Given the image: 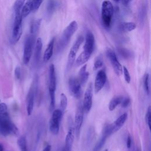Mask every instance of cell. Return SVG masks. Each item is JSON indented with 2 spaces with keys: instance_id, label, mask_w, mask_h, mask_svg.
Returning a JSON list of instances; mask_svg holds the SVG:
<instances>
[{
  "instance_id": "27",
  "label": "cell",
  "mask_w": 151,
  "mask_h": 151,
  "mask_svg": "<svg viewBox=\"0 0 151 151\" xmlns=\"http://www.w3.org/2000/svg\"><path fill=\"white\" fill-rule=\"evenodd\" d=\"M41 19H37V20H34L32 21V22L31 24V27H30V32L32 34H34L37 32L38 31L40 24H41Z\"/></svg>"
},
{
  "instance_id": "8",
  "label": "cell",
  "mask_w": 151,
  "mask_h": 151,
  "mask_svg": "<svg viewBox=\"0 0 151 151\" xmlns=\"http://www.w3.org/2000/svg\"><path fill=\"white\" fill-rule=\"evenodd\" d=\"M106 54L116 74L118 76L122 75L123 73V67L119 63L114 51L110 48H108L107 50Z\"/></svg>"
},
{
  "instance_id": "3",
  "label": "cell",
  "mask_w": 151,
  "mask_h": 151,
  "mask_svg": "<svg viewBox=\"0 0 151 151\" xmlns=\"http://www.w3.org/2000/svg\"><path fill=\"white\" fill-rule=\"evenodd\" d=\"M22 17L21 16V12L15 13L12 35V42L14 44L19 40L22 35Z\"/></svg>"
},
{
  "instance_id": "11",
  "label": "cell",
  "mask_w": 151,
  "mask_h": 151,
  "mask_svg": "<svg viewBox=\"0 0 151 151\" xmlns=\"http://www.w3.org/2000/svg\"><path fill=\"white\" fill-rule=\"evenodd\" d=\"M78 29V24L77 21H73L64 29L63 34L62 40L63 42H68L71 37Z\"/></svg>"
},
{
  "instance_id": "26",
  "label": "cell",
  "mask_w": 151,
  "mask_h": 151,
  "mask_svg": "<svg viewBox=\"0 0 151 151\" xmlns=\"http://www.w3.org/2000/svg\"><path fill=\"white\" fill-rule=\"evenodd\" d=\"M67 96L64 94L61 93L60 94V110L62 112L64 111L67 108Z\"/></svg>"
},
{
  "instance_id": "21",
  "label": "cell",
  "mask_w": 151,
  "mask_h": 151,
  "mask_svg": "<svg viewBox=\"0 0 151 151\" xmlns=\"http://www.w3.org/2000/svg\"><path fill=\"white\" fill-rule=\"evenodd\" d=\"M91 56V54L85 52V51H83L77 57V58L75 62V64L76 66H80L81 65H83L84 64H85L90 58Z\"/></svg>"
},
{
  "instance_id": "6",
  "label": "cell",
  "mask_w": 151,
  "mask_h": 151,
  "mask_svg": "<svg viewBox=\"0 0 151 151\" xmlns=\"http://www.w3.org/2000/svg\"><path fill=\"white\" fill-rule=\"evenodd\" d=\"M84 41V37L83 36H80L77 38L74 44L73 45L72 47L71 48L68 55V62H67V68L70 69L71 68L72 65L74 63L76 56L77 53V51L79 50V48L81 44Z\"/></svg>"
},
{
  "instance_id": "29",
  "label": "cell",
  "mask_w": 151,
  "mask_h": 151,
  "mask_svg": "<svg viewBox=\"0 0 151 151\" xmlns=\"http://www.w3.org/2000/svg\"><path fill=\"white\" fill-rule=\"evenodd\" d=\"M25 1V0H16V1L14 3V9L15 11V13L21 12V10L24 4Z\"/></svg>"
},
{
  "instance_id": "7",
  "label": "cell",
  "mask_w": 151,
  "mask_h": 151,
  "mask_svg": "<svg viewBox=\"0 0 151 151\" xmlns=\"http://www.w3.org/2000/svg\"><path fill=\"white\" fill-rule=\"evenodd\" d=\"M93 87L91 83H90L84 94L83 101L82 103L84 111L88 113L91 110L93 103Z\"/></svg>"
},
{
  "instance_id": "14",
  "label": "cell",
  "mask_w": 151,
  "mask_h": 151,
  "mask_svg": "<svg viewBox=\"0 0 151 151\" xmlns=\"http://www.w3.org/2000/svg\"><path fill=\"white\" fill-rule=\"evenodd\" d=\"M34 87L31 86L28 91L26 99V107L27 114L28 116H30L32 113L34 104Z\"/></svg>"
},
{
  "instance_id": "34",
  "label": "cell",
  "mask_w": 151,
  "mask_h": 151,
  "mask_svg": "<svg viewBox=\"0 0 151 151\" xmlns=\"http://www.w3.org/2000/svg\"><path fill=\"white\" fill-rule=\"evenodd\" d=\"M103 60L100 58H98L96 60L95 62L94 63V65H93V70H96L100 68H101L103 65Z\"/></svg>"
},
{
  "instance_id": "37",
  "label": "cell",
  "mask_w": 151,
  "mask_h": 151,
  "mask_svg": "<svg viewBox=\"0 0 151 151\" xmlns=\"http://www.w3.org/2000/svg\"><path fill=\"white\" fill-rule=\"evenodd\" d=\"M131 144H132V139H131L130 136L129 135L127 138V141H126V146H127V147L128 149L130 148Z\"/></svg>"
},
{
  "instance_id": "16",
  "label": "cell",
  "mask_w": 151,
  "mask_h": 151,
  "mask_svg": "<svg viewBox=\"0 0 151 151\" xmlns=\"http://www.w3.org/2000/svg\"><path fill=\"white\" fill-rule=\"evenodd\" d=\"M56 76L55 72V67L51 64L49 67V92H55L56 89Z\"/></svg>"
},
{
  "instance_id": "13",
  "label": "cell",
  "mask_w": 151,
  "mask_h": 151,
  "mask_svg": "<svg viewBox=\"0 0 151 151\" xmlns=\"http://www.w3.org/2000/svg\"><path fill=\"white\" fill-rule=\"evenodd\" d=\"M94 37L91 32L88 31L86 36V41L83 47V51L91 55L94 50Z\"/></svg>"
},
{
  "instance_id": "33",
  "label": "cell",
  "mask_w": 151,
  "mask_h": 151,
  "mask_svg": "<svg viewBox=\"0 0 151 151\" xmlns=\"http://www.w3.org/2000/svg\"><path fill=\"white\" fill-rule=\"evenodd\" d=\"M123 73L124 74V80H125L126 82L127 83H130V74H129V72L127 68L125 66L123 67Z\"/></svg>"
},
{
  "instance_id": "31",
  "label": "cell",
  "mask_w": 151,
  "mask_h": 151,
  "mask_svg": "<svg viewBox=\"0 0 151 151\" xmlns=\"http://www.w3.org/2000/svg\"><path fill=\"white\" fill-rule=\"evenodd\" d=\"M145 120H146V123L147 125L148 126V127L149 129H150V122H151V108L150 106L148 107L146 114V117H145Z\"/></svg>"
},
{
  "instance_id": "2",
  "label": "cell",
  "mask_w": 151,
  "mask_h": 151,
  "mask_svg": "<svg viewBox=\"0 0 151 151\" xmlns=\"http://www.w3.org/2000/svg\"><path fill=\"white\" fill-rule=\"evenodd\" d=\"M113 15V6L109 0H105L101 5V19L104 25L108 28L110 26Z\"/></svg>"
},
{
  "instance_id": "25",
  "label": "cell",
  "mask_w": 151,
  "mask_h": 151,
  "mask_svg": "<svg viewBox=\"0 0 151 151\" xmlns=\"http://www.w3.org/2000/svg\"><path fill=\"white\" fill-rule=\"evenodd\" d=\"M17 144L21 151H28L27 140L25 136H21L19 137L17 140Z\"/></svg>"
},
{
  "instance_id": "41",
  "label": "cell",
  "mask_w": 151,
  "mask_h": 151,
  "mask_svg": "<svg viewBox=\"0 0 151 151\" xmlns=\"http://www.w3.org/2000/svg\"><path fill=\"white\" fill-rule=\"evenodd\" d=\"M104 151H107V149H105Z\"/></svg>"
},
{
  "instance_id": "24",
  "label": "cell",
  "mask_w": 151,
  "mask_h": 151,
  "mask_svg": "<svg viewBox=\"0 0 151 151\" xmlns=\"http://www.w3.org/2000/svg\"><path fill=\"white\" fill-rule=\"evenodd\" d=\"M120 28L122 30L126 32L132 31L136 28V25L132 22H123L121 23Z\"/></svg>"
},
{
  "instance_id": "1",
  "label": "cell",
  "mask_w": 151,
  "mask_h": 151,
  "mask_svg": "<svg viewBox=\"0 0 151 151\" xmlns=\"http://www.w3.org/2000/svg\"><path fill=\"white\" fill-rule=\"evenodd\" d=\"M0 133L5 136L18 134V129L11 121L7 106L4 103H0Z\"/></svg>"
},
{
  "instance_id": "32",
  "label": "cell",
  "mask_w": 151,
  "mask_h": 151,
  "mask_svg": "<svg viewBox=\"0 0 151 151\" xmlns=\"http://www.w3.org/2000/svg\"><path fill=\"white\" fill-rule=\"evenodd\" d=\"M42 2H43V0H32V11H37L39 9Z\"/></svg>"
},
{
  "instance_id": "18",
  "label": "cell",
  "mask_w": 151,
  "mask_h": 151,
  "mask_svg": "<svg viewBox=\"0 0 151 151\" xmlns=\"http://www.w3.org/2000/svg\"><path fill=\"white\" fill-rule=\"evenodd\" d=\"M55 38H53L48 43L43 55V60L44 62H47L50 60L53 54V49L54 45Z\"/></svg>"
},
{
  "instance_id": "28",
  "label": "cell",
  "mask_w": 151,
  "mask_h": 151,
  "mask_svg": "<svg viewBox=\"0 0 151 151\" xmlns=\"http://www.w3.org/2000/svg\"><path fill=\"white\" fill-rule=\"evenodd\" d=\"M108 137L107 136L103 134L101 138L100 139V140L98 142V143L96 144L95 147L94 148V151H99L100 150V149L103 147V146L104 145L106 139Z\"/></svg>"
},
{
  "instance_id": "9",
  "label": "cell",
  "mask_w": 151,
  "mask_h": 151,
  "mask_svg": "<svg viewBox=\"0 0 151 151\" xmlns=\"http://www.w3.org/2000/svg\"><path fill=\"white\" fill-rule=\"evenodd\" d=\"M68 88L70 94L76 99L80 98L81 94V84L77 77H70L68 80Z\"/></svg>"
},
{
  "instance_id": "42",
  "label": "cell",
  "mask_w": 151,
  "mask_h": 151,
  "mask_svg": "<svg viewBox=\"0 0 151 151\" xmlns=\"http://www.w3.org/2000/svg\"><path fill=\"white\" fill-rule=\"evenodd\" d=\"M129 1H130H130H132V0H129Z\"/></svg>"
},
{
  "instance_id": "19",
  "label": "cell",
  "mask_w": 151,
  "mask_h": 151,
  "mask_svg": "<svg viewBox=\"0 0 151 151\" xmlns=\"http://www.w3.org/2000/svg\"><path fill=\"white\" fill-rule=\"evenodd\" d=\"M86 68H87V65L85 64L80 68L78 72L77 78L81 85L86 83L88 78L89 74H88V72L87 71Z\"/></svg>"
},
{
  "instance_id": "22",
  "label": "cell",
  "mask_w": 151,
  "mask_h": 151,
  "mask_svg": "<svg viewBox=\"0 0 151 151\" xmlns=\"http://www.w3.org/2000/svg\"><path fill=\"white\" fill-rule=\"evenodd\" d=\"M42 47V40L41 38H38L35 42V52H34V59L37 63L39 61L40 58Z\"/></svg>"
},
{
  "instance_id": "12",
  "label": "cell",
  "mask_w": 151,
  "mask_h": 151,
  "mask_svg": "<svg viewBox=\"0 0 151 151\" xmlns=\"http://www.w3.org/2000/svg\"><path fill=\"white\" fill-rule=\"evenodd\" d=\"M107 80V76L104 70H100L97 73L95 81L94 90L96 93L99 92L104 87Z\"/></svg>"
},
{
  "instance_id": "30",
  "label": "cell",
  "mask_w": 151,
  "mask_h": 151,
  "mask_svg": "<svg viewBox=\"0 0 151 151\" xmlns=\"http://www.w3.org/2000/svg\"><path fill=\"white\" fill-rule=\"evenodd\" d=\"M143 86L145 91L147 94H149L150 88H149V76L148 73H145L143 77Z\"/></svg>"
},
{
  "instance_id": "17",
  "label": "cell",
  "mask_w": 151,
  "mask_h": 151,
  "mask_svg": "<svg viewBox=\"0 0 151 151\" xmlns=\"http://www.w3.org/2000/svg\"><path fill=\"white\" fill-rule=\"evenodd\" d=\"M127 118V113H123L120 117H119L112 124H111L112 133H114L118 131L124 124Z\"/></svg>"
},
{
  "instance_id": "38",
  "label": "cell",
  "mask_w": 151,
  "mask_h": 151,
  "mask_svg": "<svg viewBox=\"0 0 151 151\" xmlns=\"http://www.w3.org/2000/svg\"><path fill=\"white\" fill-rule=\"evenodd\" d=\"M51 146L48 145L45 147V148L43 149L42 151H51Z\"/></svg>"
},
{
  "instance_id": "4",
  "label": "cell",
  "mask_w": 151,
  "mask_h": 151,
  "mask_svg": "<svg viewBox=\"0 0 151 151\" xmlns=\"http://www.w3.org/2000/svg\"><path fill=\"white\" fill-rule=\"evenodd\" d=\"M63 112L60 109L54 110L52 117L50 120L49 128L51 133L53 134H57L59 132L60 122L62 117Z\"/></svg>"
},
{
  "instance_id": "20",
  "label": "cell",
  "mask_w": 151,
  "mask_h": 151,
  "mask_svg": "<svg viewBox=\"0 0 151 151\" xmlns=\"http://www.w3.org/2000/svg\"><path fill=\"white\" fill-rule=\"evenodd\" d=\"M32 11V0H28L25 4H24L21 10V14L22 18L27 17L30 12Z\"/></svg>"
},
{
  "instance_id": "39",
  "label": "cell",
  "mask_w": 151,
  "mask_h": 151,
  "mask_svg": "<svg viewBox=\"0 0 151 151\" xmlns=\"http://www.w3.org/2000/svg\"><path fill=\"white\" fill-rule=\"evenodd\" d=\"M4 150V147L2 144L0 143V151H3Z\"/></svg>"
},
{
  "instance_id": "36",
  "label": "cell",
  "mask_w": 151,
  "mask_h": 151,
  "mask_svg": "<svg viewBox=\"0 0 151 151\" xmlns=\"http://www.w3.org/2000/svg\"><path fill=\"white\" fill-rule=\"evenodd\" d=\"M15 76L17 79H19L21 78V68L19 67H17L15 69Z\"/></svg>"
},
{
  "instance_id": "15",
  "label": "cell",
  "mask_w": 151,
  "mask_h": 151,
  "mask_svg": "<svg viewBox=\"0 0 151 151\" xmlns=\"http://www.w3.org/2000/svg\"><path fill=\"white\" fill-rule=\"evenodd\" d=\"M74 127L70 126L65 139V146L62 151H71L74 139Z\"/></svg>"
},
{
  "instance_id": "35",
  "label": "cell",
  "mask_w": 151,
  "mask_h": 151,
  "mask_svg": "<svg viewBox=\"0 0 151 151\" xmlns=\"http://www.w3.org/2000/svg\"><path fill=\"white\" fill-rule=\"evenodd\" d=\"M130 101V99L129 97H126V98L123 97L120 104H121L122 107L125 108V107H127L129 105Z\"/></svg>"
},
{
  "instance_id": "10",
  "label": "cell",
  "mask_w": 151,
  "mask_h": 151,
  "mask_svg": "<svg viewBox=\"0 0 151 151\" xmlns=\"http://www.w3.org/2000/svg\"><path fill=\"white\" fill-rule=\"evenodd\" d=\"M84 110L83 107V105L81 103H79L77 106L76 113L75 114L74 117V132L76 134L77 136L78 137L81 125L83 122V117H84Z\"/></svg>"
},
{
  "instance_id": "23",
  "label": "cell",
  "mask_w": 151,
  "mask_h": 151,
  "mask_svg": "<svg viewBox=\"0 0 151 151\" xmlns=\"http://www.w3.org/2000/svg\"><path fill=\"white\" fill-rule=\"evenodd\" d=\"M123 97L122 96H115L111 99L109 104V109L110 111H113L116 109V107L121 103Z\"/></svg>"
},
{
  "instance_id": "5",
  "label": "cell",
  "mask_w": 151,
  "mask_h": 151,
  "mask_svg": "<svg viewBox=\"0 0 151 151\" xmlns=\"http://www.w3.org/2000/svg\"><path fill=\"white\" fill-rule=\"evenodd\" d=\"M34 36L29 35L25 40L23 54V62L25 64H28L32 54V49L34 45Z\"/></svg>"
},
{
  "instance_id": "40",
  "label": "cell",
  "mask_w": 151,
  "mask_h": 151,
  "mask_svg": "<svg viewBox=\"0 0 151 151\" xmlns=\"http://www.w3.org/2000/svg\"><path fill=\"white\" fill-rule=\"evenodd\" d=\"M114 1H119V0H114Z\"/></svg>"
}]
</instances>
